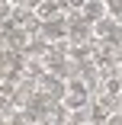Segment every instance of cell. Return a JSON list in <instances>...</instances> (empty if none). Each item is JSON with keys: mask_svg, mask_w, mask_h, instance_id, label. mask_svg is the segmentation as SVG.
I'll list each match as a JSON object with an SVG mask.
<instances>
[{"mask_svg": "<svg viewBox=\"0 0 122 125\" xmlns=\"http://www.w3.org/2000/svg\"><path fill=\"white\" fill-rule=\"evenodd\" d=\"M32 13L42 19V22H48V19H55L58 16V0H39V3L32 7Z\"/></svg>", "mask_w": 122, "mask_h": 125, "instance_id": "obj_4", "label": "cell"}, {"mask_svg": "<svg viewBox=\"0 0 122 125\" xmlns=\"http://www.w3.org/2000/svg\"><path fill=\"white\" fill-rule=\"evenodd\" d=\"M39 90H42L48 99H64V93H67L64 80L55 77V74H42V77H39Z\"/></svg>", "mask_w": 122, "mask_h": 125, "instance_id": "obj_1", "label": "cell"}, {"mask_svg": "<svg viewBox=\"0 0 122 125\" xmlns=\"http://www.w3.org/2000/svg\"><path fill=\"white\" fill-rule=\"evenodd\" d=\"M103 3H106V0H103Z\"/></svg>", "mask_w": 122, "mask_h": 125, "instance_id": "obj_11", "label": "cell"}, {"mask_svg": "<svg viewBox=\"0 0 122 125\" xmlns=\"http://www.w3.org/2000/svg\"><path fill=\"white\" fill-rule=\"evenodd\" d=\"M80 16L93 26V22H100V19H103V16H109V13H106V3H103V0H87L84 10H80Z\"/></svg>", "mask_w": 122, "mask_h": 125, "instance_id": "obj_2", "label": "cell"}, {"mask_svg": "<svg viewBox=\"0 0 122 125\" xmlns=\"http://www.w3.org/2000/svg\"><path fill=\"white\" fill-rule=\"evenodd\" d=\"M116 29H119L116 19H112V16H103L100 22H93V39H103V42H106V39L116 35Z\"/></svg>", "mask_w": 122, "mask_h": 125, "instance_id": "obj_3", "label": "cell"}, {"mask_svg": "<svg viewBox=\"0 0 122 125\" xmlns=\"http://www.w3.org/2000/svg\"><path fill=\"white\" fill-rule=\"evenodd\" d=\"M87 0H58V10H84Z\"/></svg>", "mask_w": 122, "mask_h": 125, "instance_id": "obj_6", "label": "cell"}, {"mask_svg": "<svg viewBox=\"0 0 122 125\" xmlns=\"http://www.w3.org/2000/svg\"><path fill=\"white\" fill-rule=\"evenodd\" d=\"M106 13L116 19V16H122V0H106Z\"/></svg>", "mask_w": 122, "mask_h": 125, "instance_id": "obj_7", "label": "cell"}, {"mask_svg": "<svg viewBox=\"0 0 122 125\" xmlns=\"http://www.w3.org/2000/svg\"><path fill=\"white\" fill-rule=\"evenodd\" d=\"M119 109H122V93H119Z\"/></svg>", "mask_w": 122, "mask_h": 125, "instance_id": "obj_9", "label": "cell"}, {"mask_svg": "<svg viewBox=\"0 0 122 125\" xmlns=\"http://www.w3.org/2000/svg\"><path fill=\"white\" fill-rule=\"evenodd\" d=\"M106 125H122V109H116V112H109V119H106Z\"/></svg>", "mask_w": 122, "mask_h": 125, "instance_id": "obj_8", "label": "cell"}, {"mask_svg": "<svg viewBox=\"0 0 122 125\" xmlns=\"http://www.w3.org/2000/svg\"><path fill=\"white\" fill-rule=\"evenodd\" d=\"M119 74H122V64H119Z\"/></svg>", "mask_w": 122, "mask_h": 125, "instance_id": "obj_10", "label": "cell"}, {"mask_svg": "<svg viewBox=\"0 0 122 125\" xmlns=\"http://www.w3.org/2000/svg\"><path fill=\"white\" fill-rule=\"evenodd\" d=\"M87 115H90V122H93V125H106V119H109V109L100 103V99H93V103L87 106Z\"/></svg>", "mask_w": 122, "mask_h": 125, "instance_id": "obj_5", "label": "cell"}]
</instances>
